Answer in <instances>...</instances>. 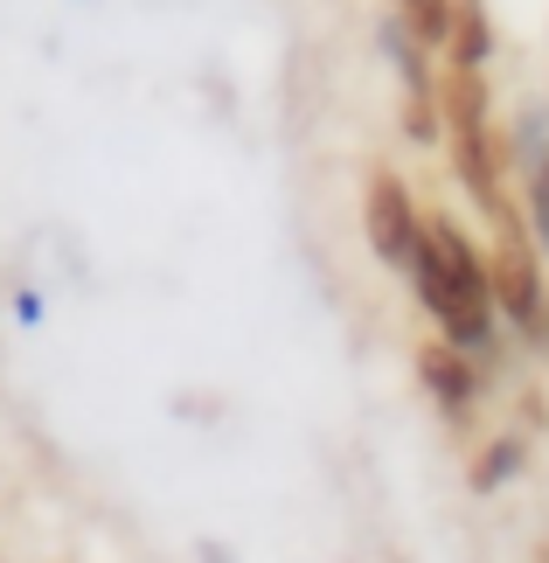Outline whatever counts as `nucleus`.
Masks as SVG:
<instances>
[{
    "instance_id": "obj_1",
    "label": "nucleus",
    "mask_w": 549,
    "mask_h": 563,
    "mask_svg": "<svg viewBox=\"0 0 549 563\" xmlns=\"http://www.w3.org/2000/svg\"><path fill=\"white\" fill-rule=\"evenodd\" d=\"M410 286L425 299V313L446 328L452 349L480 355L494 341V286H487V257L473 251V236L452 223V216H425L410 251Z\"/></svg>"
},
{
    "instance_id": "obj_2",
    "label": "nucleus",
    "mask_w": 549,
    "mask_h": 563,
    "mask_svg": "<svg viewBox=\"0 0 549 563\" xmlns=\"http://www.w3.org/2000/svg\"><path fill=\"white\" fill-rule=\"evenodd\" d=\"M438 104H446L452 167H459V181H466V195L494 223H508L515 209H508V195H501V154H494V133H487V84H480V70H452Z\"/></svg>"
},
{
    "instance_id": "obj_3",
    "label": "nucleus",
    "mask_w": 549,
    "mask_h": 563,
    "mask_svg": "<svg viewBox=\"0 0 549 563\" xmlns=\"http://www.w3.org/2000/svg\"><path fill=\"white\" fill-rule=\"evenodd\" d=\"M501 244L487 257V286H494V307L508 313V328H521L536 341V349H549V286L536 272V244L529 230H521V216H508V223H494Z\"/></svg>"
},
{
    "instance_id": "obj_4",
    "label": "nucleus",
    "mask_w": 549,
    "mask_h": 563,
    "mask_svg": "<svg viewBox=\"0 0 549 563\" xmlns=\"http://www.w3.org/2000/svg\"><path fill=\"white\" fill-rule=\"evenodd\" d=\"M362 230H369V251H376L383 265H410L425 216H417L410 188L389 175V167H376V175H369V195H362Z\"/></svg>"
},
{
    "instance_id": "obj_5",
    "label": "nucleus",
    "mask_w": 549,
    "mask_h": 563,
    "mask_svg": "<svg viewBox=\"0 0 549 563\" xmlns=\"http://www.w3.org/2000/svg\"><path fill=\"white\" fill-rule=\"evenodd\" d=\"M417 376H425V389L438 397V410H452V418H466L473 397H480V369L466 349H452V341H431L425 355H417Z\"/></svg>"
},
{
    "instance_id": "obj_6",
    "label": "nucleus",
    "mask_w": 549,
    "mask_h": 563,
    "mask_svg": "<svg viewBox=\"0 0 549 563\" xmlns=\"http://www.w3.org/2000/svg\"><path fill=\"white\" fill-rule=\"evenodd\" d=\"M446 49H452V70H480L494 49V29H487V14H480V0H452V35H446Z\"/></svg>"
},
{
    "instance_id": "obj_7",
    "label": "nucleus",
    "mask_w": 549,
    "mask_h": 563,
    "mask_svg": "<svg viewBox=\"0 0 549 563\" xmlns=\"http://www.w3.org/2000/svg\"><path fill=\"white\" fill-rule=\"evenodd\" d=\"M521 460H529V445H521V439H494V445L473 460V487L494 494L501 481H515V473H521Z\"/></svg>"
},
{
    "instance_id": "obj_8",
    "label": "nucleus",
    "mask_w": 549,
    "mask_h": 563,
    "mask_svg": "<svg viewBox=\"0 0 549 563\" xmlns=\"http://www.w3.org/2000/svg\"><path fill=\"white\" fill-rule=\"evenodd\" d=\"M521 175H529V230H536V251L549 257V154H536Z\"/></svg>"
},
{
    "instance_id": "obj_9",
    "label": "nucleus",
    "mask_w": 549,
    "mask_h": 563,
    "mask_svg": "<svg viewBox=\"0 0 549 563\" xmlns=\"http://www.w3.org/2000/svg\"><path fill=\"white\" fill-rule=\"evenodd\" d=\"M536 563H549V550H536Z\"/></svg>"
}]
</instances>
